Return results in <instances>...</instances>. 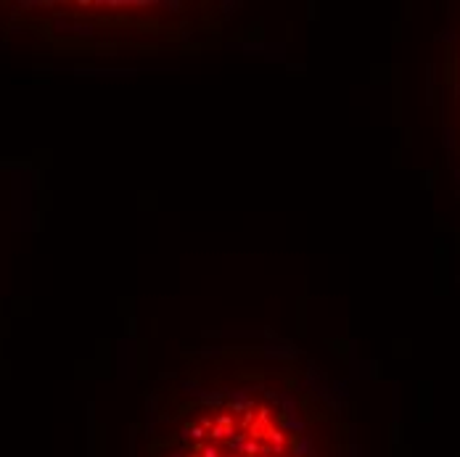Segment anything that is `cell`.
<instances>
[{
    "label": "cell",
    "mask_w": 460,
    "mask_h": 457,
    "mask_svg": "<svg viewBox=\"0 0 460 457\" xmlns=\"http://www.w3.org/2000/svg\"><path fill=\"white\" fill-rule=\"evenodd\" d=\"M172 457H310V452L281 413L243 402L191 423Z\"/></svg>",
    "instance_id": "obj_1"
}]
</instances>
